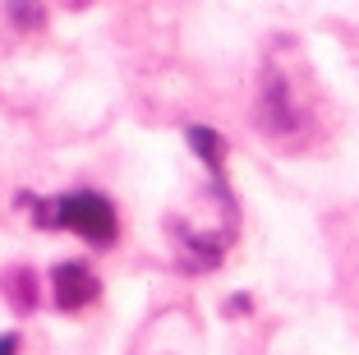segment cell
<instances>
[{
    "instance_id": "cell-1",
    "label": "cell",
    "mask_w": 359,
    "mask_h": 355,
    "mask_svg": "<svg viewBox=\"0 0 359 355\" xmlns=\"http://www.w3.org/2000/svg\"><path fill=\"white\" fill-rule=\"evenodd\" d=\"M19 208H32V226L42 231H69L93 250H111L120 240V212L102 189H65L55 199L19 194Z\"/></svg>"
},
{
    "instance_id": "cell-2",
    "label": "cell",
    "mask_w": 359,
    "mask_h": 355,
    "mask_svg": "<svg viewBox=\"0 0 359 355\" xmlns=\"http://www.w3.org/2000/svg\"><path fill=\"white\" fill-rule=\"evenodd\" d=\"M254 125L263 129L272 143L276 138H295L299 129L309 125V111L295 97V88H290V79H285L281 65H267V74H263V93H258V106H254Z\"/></svg>"
},
{
    "instance_id": "cell-3",
    "label": "cell",
    "mask_w": 359,
    "mask_h": 355,
    "mask_svg": "<svg viewBox=\"0 0 359 355\" xmlns=\"http://www.w3.org/2000/svg\"><path fill=\"white\" fill-rule=\"evenodd\" d=\"M46 291H51V304L60 314H83L88 304L102 300V277L83 259H60L46 272Z\"/></svg>"
},
{
    "instance_id": "cell-4",
    "label": "cell",
    "mask_w": 359,
    "mask_h": 355,
    "mask_svg": "<svg viewBox=\"0 0 359 355\" xmlns=\"http://www.w3.org/2000/svg\"><path fill=\"white\" fill-rule=\"evenodd\" d=\"M0 295L14 314H32L42 304V282L28 263H10V268H0Z\"/></svg>"
},
{
    "instance_id": "cell-5",
    "label": "cell",
    "mask_w": 359,
    "mask_h": 355,
    "mask_svg": "<svg viewBox=\"0 0 359 355\" xmlns=\"http://www.w3.org/2000/svg\"><path fill=\"white\" fill-rule=\"evenodd\" d=\"M184 143L194 148V157H198L203 167H208L212 180H222V176H226V153H231V148H226V138L217 134L212 125H189V129H184Z\"/></svg>"
},
{
    "instance_id": "cell-6",
    "label": "cell",
    "mask_w": 359,
    "mask_h": 355,
    "mask_svg": "<svg viewBox=\"0 0 359 355\" xmlns=\"http://www.w3.org/2000/svg\"><path fill=\"white\" fill-rule=\"evenodd\" d=\"M5 19L19 32H42L46 28V5L42 0H5Z\"/></svg>"
},
{
    "instance_id": "cell-7",
    "label": "cell",
    "mask_w": 359,
    "mask_h": 355,
    "mask_svg": "<svg viewBox=\"0 0 359 355\" xmlns=\"http://www.w3.org/2000/svg\"><path fill=\"white\" fill-rule=\"evenodd\" d=\"M222 309H226V318H235V314H249V309H254V300H249V295H231Z\"/></svg>"
},
{
    "instance_id": "cell-8",
    "label": "cell",
    "mask_w": 359,
    "mask_h": 355,
    "mask_svg": "<svg viewBox=\"0 0 359 355\" xmlns=\"http://www.w3.org/2000/svg\"><path fill=\"white\" fill-rule=\"evenodd\" d=\"M19 351H23V337L14 333V328H10V333H0V355H19Z\"/></svg>"
},
{
    "instance_id": "cell-9",
    "label": "cell",
    "mask_w": 359,
    "mask_h": 355,
    "mask_svg": "<svg viewBox=\"0 0 359 355\" xmlns=\"http://www.w3.org/2000/svg\"><path fill=\"white\" fill-rule=\"evenodd\" d=\"M65 5H69V10H83V5H88V0H65Z\"/></svg>"
}]
</instances>
